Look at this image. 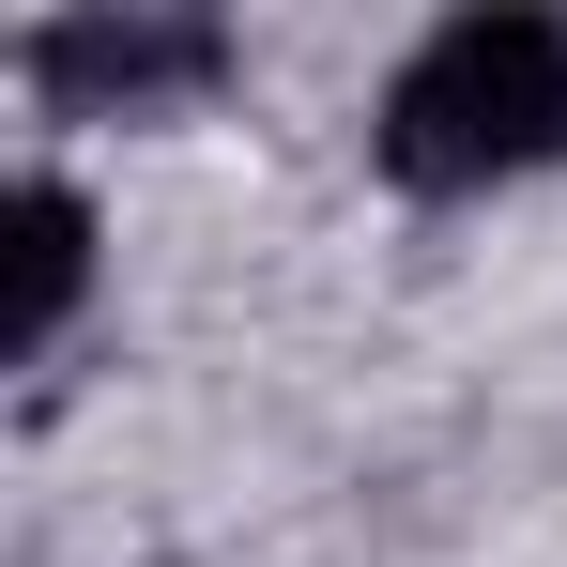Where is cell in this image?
Listing matches in <instances>:
<instances>
[{"mask_svg": "<svg viewBox=\"0 0 567 567\" xmlns=\"http://www.w3.org/2000/svg\"><path fill=\"white\" fill-rule=\"evenodd\" d=\"M16 78L62 107V123H169L230 78V31L215 16H47L16 47Z\"/></svg>", "mask_w": 567, "mask_h": 567, "instance_id": "2", "label": "cell"}, {"mask_svg": "<svg viewBox=\"0 0 567 567\" xmlns=\"http://www.w3.org/2000/svg\"><path fill=\"white\" fill-rule=\"evenodd\" d=\"M0 230H16V307H0V338H16V369H31V353H62L78 307H93V199L62 185V169H31V185L0 199Z\"/></svg>", "mask_w": 567, "mask_h": 567, "instance_id": "3", "label": "cell"}, {"mask_svg": "<svg viewBox=\"0 0 567 567\" xmlns=\"http://www.w3.org/2000/svg\"><path fill=\"white\" fill-rule=\"evenodd\" d=\"M369 169L399 199H506L567 169V16L537 0L430 16L399 47V78L369 93Z\"/></svg>", "mask_w": 567, "mask_h": 567, "instance_id": "1", "label": "cell"}]
</instances>
